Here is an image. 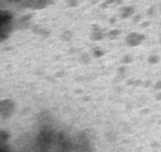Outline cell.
<instances>
[{"label":"cell","mask_w":161,"mask_h":152,"mask_svg":"<svg viewBox=\"0 0 161 152\" xmlns=\"http://www.w3.org/2000/svg\"><path fill=\"white\" fill-rule=\"evenodd\" d=\"M0 152H8V151L5 150V148H3V147H0Z\"/></svg>","instance_id":"cell-1"}]
</instances>
